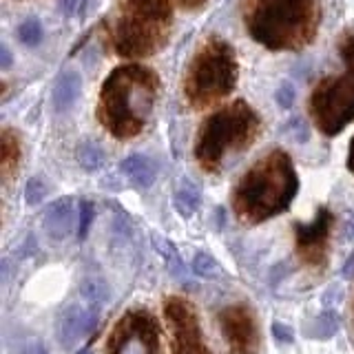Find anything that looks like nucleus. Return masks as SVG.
<instances>
[{"instance_id": "f257e3e1", "label": "nucleus", "mask_w": 354, "mask_h": 354, "mask_svg": "<svg viewBox=\"0 0 354 354\" xmlns=\"http://www.w3.org/2000/svg\"><path fill=\"white\" fill-rule=\"evenodd\" d=\"M160 77L142 64H124L104 80L100 91L97 118L111 136L131 140L147 127L158 102Z\"/></svg>"}, {"instance_id": "f03ea898", "label": "nucleus", "mask_w": 354, "mask_h": 354, "mask_svg": "<svg viewBox=\"0 0 354 354\" xmlns=\"http://www.w3.org/2000/svg\"><path fill=\"white\" fill-rule=\"evenodd\" d=\"M299 180L286 151L274 149L241 175L232 191V210L246 224H261L292 204Z\"/></svg>"}, {"instance_id": "7ed1b4c3", "label": "nucleus", "mask_w": 354, "mask_h": 354, "mask_svg": "<svg viewBox=\"0 0 354 354\" xmlns=\"http://www.w3.org/2000/svg\"><path fill=\"white\" fill-rule=\"evenodd\" d=\"M319 20L317 0H252L243 14L250 38L272 51L306 47L315 38Z\"/></svg>"}, {"instance_id": "20e7f679", "label": "nucleus", "mask_w": 354, "mask_h": 354, "mask_svg": "<svg viewBox=\"0 0 354 354\" xmlns=\"http://www.w3.org/2000/svg\"><path fill=\"white\" fill-rule=\"evenodd\" d=\"M169 0H122L118 16L111 22V44L120 55H151L169 38Z\"/></svg>"}, {"instance_id": "39448f33", "label": "nucleus", "mask_w": 354, "mask_h": 354, "mask_svg": "<svg viewBox=\"0 0 354 354\" xmlns=\"http://www.w3.org/2000/svg\"><path fill=\"white\" fill-rule=\"evenodd\" d=\"M259 133V115L243 100L217 111L199 129L195 158L204 171L215 173L228 153L248 149Z\"/></svg>"}, {"instance_id": "423d86ee", "label": "nucleus", "mask_w": 354, "mask_h": 354, "mask_svg": "<svg viewBox=\"0 0 354 354\" xmlns=\"http://www.w3.org/2000/svg\"><path fill=\"white\" fill-rule=\"evenodd\" d=\"M239 66L232 47L221 38H208L193 55L184 77V95L195 109L230 95L237 84Z\"/></svg>"}, {"instance_id": "0eeeda50", "label": "nucleus", "mask_w": 354, "mask_h": 354, "mask_svg": "<svg viewBox=\"0 0 354 354\" xmlns=\"http://www.w3.org/2000/svg\"><path fill=\"white\" fill-rule=\"evenodd\" d=\"M343 71L324 77L310 95V115L324 136L332 138L354 120V33L341 42Z\"/></svg>"}, {"instance_id": "6e6552de", "label": "nucleus", "mask_w": 354, "mask_h": 354, "mask_svg": "<svg viewBox=\"0 0 354 354\" xmlns=\"http://www.w3.org/2000/svg\"><path fill=\"white\" fill-rule=\"evenodd\" d=\"M104 354H162L158 319L147 308L127 310L111 330Z\"/></svg>"}, {"instance_id": "1a4fd4ad", "label": "nucleus", "mask_w": 354, "mask_h": 354, "mask_svg": "<svg viewBox=\"0 0 354 354\" xmlns=\"http://www.w3.org/2000/svg\"><path fill=\"white\" fill-rule=\"evenodd\" d=\"M164 319L171 335V354H213L206 346L199 315L191 301L169 297L164 301Z\"/></svg>"}, {"instance_id": "9d476101", "label": "nucleus", "mask_w": 354, "mask_h": 354, "mask_svg": "<svg viewBox=\"0 0 354 354\" xmlns=\"http://www.w3.org/2000/svg\"><path fill=\"white\" fill-rule=\"evenodd\" d=\"M219 328L230 354H257L259 328L252 310L243 304L226 306L219 313Z\"/></svg>"}, {"instance_id": "9b49d317", "label": "nucleus", "mask_w": 354, "mask_h": 354, "mask_svg": "<svg viewBox=\"0 0 354 354\" xmlns=\"http://www.w3.org/2000/svg\"><path fill=\"white\" fill-rule=\"evenodd\" d=\"M335 217L328 208H319L310 224H295L297 254L310 268H324L328 259V241Z\"/></svg>"}, {"instance_id": "f8f14e48", "label": "nucleus", "mask_w": 354, "mask_h": 354, "mask_svg": "<svg viewBox=\"0 0 354 354\" xmlns=\"http://www.w3.org/2000/svg\"><path fill=\"white\" fill-rule=\"evenodd\" d=\"M100 319L97 310L91 308H82V306H69L62 313L60 321H58V341L62 348H69L73 341H77L84 335H91L95 324Z\"/></svg>"}, {"instance_id": "ddd939ff", "label": "nucleus", "mask_w": 354, "mask_h": 354, "mask_svg": "<svg viewBox=\"0 0 354 354\" xmlns=\"http://www.w3.org/2000/svg\"><path fill=\"white\" fill-rule=\"evenodd\" d=\"M73 219H75L73 199L71 197H60V199H55L53 204H49L47 210H44L42 226H44L47 235L53 241H62V239H66L71 235Z\"/></svg>"}, {"instance_id": "4468645a", "label": "nucleus", "mask_w": 354, "mask_h": 354, "mask_svg": "<svg viewBox=\"0 0 354 354\" xmlns=\"http://www.w3.org/2000/svg\"><path fill=\"white\" fill-rule=\"evenodd\" d=\"M80 93H82V75L77 73L75 69L62 71L58 77H55L53 91H51L53 111H58V113H64V111H69L77 102Z\"/></svg>"}, {"instance_id": "2eb2a0df", "label": "nucleus", "mask_w": 354, "mask_h": 354, "mask_svg": "<svg viewBox=\"0 0 354 354\" xmlns=\"http://www.w3.org/2000/svg\"><path fill=\"white\" fill-rule=\"evenodd\" d=\"M120 171L136 188H149L155 182L158 169L147 155H129L120 162Z\"/></svg>"}, {"instance_id": "dca6fc26", "label": "nucleus", "mask_w": 354, "mask_h": 354, "mask_svg": "<svg viewBox=\"0 0 354 354\" xmlns=\"http://www.w3.org/2000/svg\"><path fill=\"white\" fill-rule=\"evenodd\" d=\"M199 204H202V191H199V186L193 184L191 180H186V177L180 180V184H177L173 193V206L177 213L182 217H191L195 215Z\"/></svg>"}, {"instance_id": "f3484780", "label": "nucleus", "mask_w": 354, "mask_h": 354, "mask_svg": "<svg viewBox=\"0 0 354 354\" xmlns=\"http://www.w3.org/2000/svg\"><path fill=\"white\" fill-rule=\"evenodd\" d=\"M80 297L82 301L86 304V308L91 310H102L109 299H111V288L109 283L102 279V277H86V279L80 283Z\"/></svg>"}, {"instance_id": "a211bd4d", "label": "nucleus", "mask_w": 354, "mask_h": 354, "mask_svg": "<svg viewBox=\"0 0 354 354\" xmlns=\"http://www.w3.org/2000/svg\"><path fill=\"white\" fill-rule=\"evenodd\" d=\"M75 158H77V164L88 173L100 171L104 166V151L95 142H82L75 151Z\"/></svg>"}, {"instance_id": "6ab92c4d", "label": "nucleus", "mask_w": 354, "mask_h": 354, "mask_svg": "<svg viewBox=\"0 0 354 354\" xmlns=\"http://www.w3.org/2000/svg\"><path fill=\"white\" fill-rule=\"evenodd\" d=\"M153 243H155V250H158L162 257L166 259V263H169V268L175 277H184V261L180 257V252L175 250V246L169 241V239H164L160 235H153Z\"/></svg>"}, {"instance_id": "aec40b11", "label": "nucleus", "mask_w": 354, "mask_h": 354, "mask_svg": "<svg viewBox=\"0 0 354 354\" xmlns=\"http://www.w3.org/2000/svg\"><path fill=\"white\" fill-rule=\"evenodd\" d=\"M337 330H339V315L335 310H326V313H321L315 319L313 328H310V335L315 339H330V337H335Z\"/></svg>"}, {"instance_id": "412c9836", "label": "nucleus", "mask_w": 354, "mask_h": 354, "mask_svg": "<svg viewBox=\"0 0 354 354\" xmlns=\"http://www.w3.org/2000/svg\"><path fill=\"white\" fill-rule=\"evenodd\" d=\"M18 158H20V144L14 138V133L5 131L3 133V155H0V164H3V175L5 177H9L11 169H14V164H18Z\"/></svg>"}, {"instance_id": "4be33fe9", "label": "nucleus", "mask_w": 354, "mask_h": 354, "mask_svg": "<svg viewBox=\"0 0 354 354\" xmlns=\"http://www.w3.org/2000/svg\"><path fill=\"white\" fill-rule=\"evenodd\" d=\"M18 40L22 44H27V47H36V44L42 42V36H44V29H42V22L38 18H27L22 25L18 27Z\"/></svg>"}, {"instance_id": "5701e85b", "label": "nucleus", "mask_w": 354, "mask_h": 354, "mask_svg": "<svg viewBox=\"0 0 354 354\" xmlns=\"http://www.w3.org/2000/svg\"><path fill=\"white\" fill-rule=\"evenodd\" d=\"M193 272L199 274V277H204V279H208V277L219 274V263H217V259L213 257V254L195 252V257H193Z\"/></svg>"}, {"instance_id": "b1692460", "label": "nucleus", "mask_w": 354, "mask_h": 354, "mask_svg": "<svg viewBox=\"0 0 354 354\" xmlns=\"http://www.w3.org/2000/svg\"><path fill=\"white\" fill-rule=\"evenodd\" d=\"M47 184H44V180L42 177H31V180L27 182V186H25V199H27V204L29 206H38L42 199H44V195H47Z\"/></svg>"}, {"instance_id": "393cba45", "label": "nucleus", "mask_w": 354, "mask_h": 354, "mask_svg": "<svg viewBox=\"0 0 354 354\" xmlns=\"http://www.w3.org/2000/svg\"><path fill=\"white\" fill-rule=\"evenodd\" d=\"M93 215H95V208H93V202H88V199H82L80 202V221H77V237L84 239L88 228L93 224Z\"/></svg>"}, {"instance_id": "a878e982", "label": "nucleus", "mask_w": 354, "mask_h": 354, "mask_svg": "<svg viewBox=\"0 0 354 354\" xmlns=\"http://www.w3.org/2000/svg\"><path fill=\"white\" fill-rule=\"evenodd\" d=\"M274 100H277V106H279V109H283V111L292 109L295 100H297L295 86L290 82H281L279 86H277V91H274Z\"/></svg>"}, {"instance_id": "bb28decb", "label": "nucleus", "mask_w": 354, "mask_h": 354, "mask_svg": "<svg viewBox=\"0 0 354 354\" xmlns=\"http://www.w3.org/2000/svg\"><path fill=\"white\" fill-rule=\"evenodd\" d=\"M272 335H274V339L279 341V343H292V341H295V332H292V328H290V326H286V324H281V321H274V324H272Z\"/></svg>"}, {"instance_id": "cd10ccee", "label": "nucleus", "mask_w": 354, "mask_h": 354, "mask_svg": "<svg viewBox=\"0 0 354 354\" xmlns=\"http://www.w3.org/2000/svg\"><path fill=\"white\" fill-rule=\"evenodd\" d=\"M77 3H80V0H60L62 14H64L66 18L73 16V14H75V9H77Z\"/></svg>"}, {"instance_id": "c85d7f7f", "label": "nucleus", "mask_w": 354, "mask_h": 354, "mask_svg": "<svg viewBox=\"0 0 354 354\" xmlns=\"http://www.w3.org/2000/svg\"><path fill=\"white\" fill-rule=\"evenodd\" d=\"M11 53H9V47L7 44H0V66H3V69H9L11 66Z\"/></svg>"}, {"instance_id": "c756f323", "label": "nucleus", "mask_w": 354, "mask_h": 354, "mask_svg": "<svg viewBox=\"0 0 354 354\" xmlns=\"http://www.w3.org/2000/svg\"><path fill=\"white\" fill-rule=\"evenodd\" d=\"M346 239H354V215H348V226H346Z\"/></svg>"}, {"instance_id": "7c9ffc66", "label": "nucleus", "mask_w": 354, "mask_h": 354, "mask_svg": "<svg viewBox=\"0 0 354 354\" xmlns=\"http://www.w3.org/2000/svg\"><path fill=\"white\" fill-rule=\"evenodd\" d=\"M182 7H186V9H193V7H202L206 0H177Z\"/></svg>"}, {"instance_id": "2f4dec72", "label": "nucleus", "mask_w": 354, "mask_h": 354, "mask_svg": "<svg viewBox=\"0 0 354 354\" xmlns=\"http://www.w3.org/2000/svg\"><path fill=\"white\" fill-rule=\"evenodd\" d=\"M348 169H350V173L354 175V138H352V142H350V155H348Z\"/></svg>"}, {"instance_id": "473e14b6", "label": "nucleus", "mask_w": 354, "mask_h": 354, "mask_svg": "<svg viewBox=\"0 0 354 354\" xmlns=\"http://www.w3.org/2000/svg\"><path fill=\"white\" fill-rule=\"evenodd\" d=\"M75 354H91V350H88V348H80Z\"/></svg>"}, {"instance_id": "72a5a7b5", "label": "nucleus", "mask_w": 354, "mask_h": 354, "mask_svg": "<svg viewBox=\"0 0 354 354\" xmlns=\"http://www.w3.org/2000/svg\"><path fill=\"white\" fill-rule=\"evenodd\" d=\"M352 315H354V310H352Z\"/></svg>"}]
</instances>
